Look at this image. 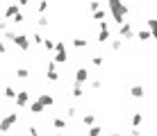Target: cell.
Wrapping results in <instances>:
<instances>
[{"instance_id": "6da1fadb", "label": "cell", "mask_w": 157, "mask_h": 136, "mask_svg": "<svg viewBox=\"0 0 157 136\" xmlns=\"http://www.w3.org/2000/svg\"><path fill=\"white\" fill-rule=\"evenodd\" d=\"M107 7H109V12H112V18H114L118 25L125 20V16H128V5L123 2V0H107Z\"/></svg>"}, {"instance_id": "7a4b0ae2", "label": "cell", "mask_w": 157, "mask_h": 136, "mask_svg": "<svg viewBox=\"0 0 157 136\" xmlns=\"http://www.w3.org/2000/svg\"><path fill=\"white\" fill-rule=\"evenodd\" d=\"M12 43L18 48V50H23V52H28L30 48H32V39H30L28 34H18V32L12 36Z\"/></svg>"}, {"instance_id": "3957f363", "label": "cell", "mask_w": 157, "mask_h": 136, "mask_svg": "<svg viewBox=\"0 0 157 136\" xmlns=\"http://www.w3.org/2000/svg\"><path fill=\"white\" fill-rule=\"evenodd\" d=\"M55 64H66L68 61V50H66V43L64 41H57L55 43V57H52Z\"/></svg>"}, {"instance_id": "277c9868", "label": "cell", "mask_w": 157, "mask_h": 136, "mask_svg": "<svg viewBox=\"0 0 157 136\" xmlns=\"http://www.w3.org/2000/svg\"><path fill=\"white\" fill-rule=\"evenodd\" d=\"M18 123V116H16V111H12V113H7V116L2 118V120H0V132H12V127L14 125Z\"/></svg>"}, {"instance_id": "5b68a950", "label": "cell", "mask_w": 157, "mask_h": 136, "mask_svg": "<svg viewBox=\"0 0 157 136\" xmlns=\"http://www.w3.org/2000/svg\"><path fill=\"white\" fill-rule=\"evenodd\" d=\"M134 36V30H132V23H128V20H123L121 25H118V39H123V41H128V39H132Z\"/></svg>"}, {"instance_id": "8992f818", "label": "cell", "mask_w": 157, "mask_h": 136, "mask_svg": "<svg viewBox=\"0 0 157 136\" xmlns=\"http://www.w3.org/2000/svg\"><path fill=\"white\" fill-rule=\"evenodd\" d=\"M100 25V32H98V43H107L112 39V30H109V25L102 20V23H98Z\"/></svg>"}, {"instance_id": "52a82bcc", "label": "cell", "mask_w": 157, "mask_h": 136, "mask_svg": "<svg viewBox=\"0 0 157 136\" xmlns=\"http://www.w3.org/2000/svg\"><path fill=\"white\" fill-rule=\"evenodd\" d=\"M14 102H16V107H18V109L28 107V102H30V91H18L16 97H14Z\"/></svg>"}, {"instance_id": "ba28073f", "label": "cell", "mask_w": 157, "mask_h": 136, "mask_svg": "<svg viewBox=\"0 0 157 136\" xmlns=\"http://www.w3.org/2000/svg\"><path fill=\"white\" fill-rule=\"evenodd\" d=\"M86 79H89V70L86 68H78L75 70V82H78V84H86Z\"/></svg>"}, {"instance_id": "9c48e42d", "label": "cell", "mask_w": 157, "mask_h": 136, "mask_svg": "<svg viewBox=\"0 0 157 136\" xmlns=\"http://www.w3.org/2000/svg\"><path fill=\"white\" fill-rule=\"evenodd\" d=\"M16 14H21V7H18L16 2H12V5H9L7 9H5V18H7V20H12Z\"/></svg>"}, {"instance_id": "30bf717a", "label": "cell", "mask_w": 157, "mask_h": 136, "mask_svg": "<svg viewBox=\"0 0 157 136\" xmlns=\"http://www.w3.org/2000/svg\"><path fill=\"white\" fill-rule=\"evenodd\" d=\"M130 95H132L134 100H139V97H144V95H146V89H144L141 84H134L132 89H130Z\"/></svg>"}, {"instance_id": "8fae6325", "label": "cell", "mask_w": 157, "mask_h": 136, "mask_svg": "<svg viewBox=\"0 0 157 136\" xmlns=\"http://www.w3.org/2000/svg\"><path fill=\"white\" fill-rule=\"evenodd\" d=\"M36 100H39L43 107H52V105H55V97H52L50 93H41L39 97H36Z\"/></svg>"}, {"instance_id": "7c38bea8", "label": "cell", "mask_w": 157, "mask_h": 136, "mask_svg": "<svg viewBox=\"0 0 157 136\" xmlns=\"http://www.w3.org/2000/svg\"><path fill=\"white\" fill-rule=\"evenodd\" d=\"M30 111L39 116V113H43V111H46V107H43V105H41L39 100H32V102H30Z\"/></svg>"}, {"instance_id": "4fadbf2b", "label": "cell", "mask_w": 157, "mask_h": 136, "mask_svg": "<svg viewBox=\"0 0 157 136\" xmlns=\"http://www.w3.org/2000/svg\"><path fill=\"white\" fill-rule=\"evenodd\" d=\"M146 25H148V30H150V36L157 41V18H148V20H146Z\"/></svg>"}, {"instance_id": "5bb4252c", "label": "cell", "mask_w": 157, "mask_h": 136, "mask_svg": "<svg viewBox=\"0 0 157 136\" xmlns=\"http://www.w3.org/2000/svg\"><path fill=\"white\" fill-rule=\"evenodd\" d=\"M71 95H73V97H82V95H84V84H78V82H75Z\"/></svg>"}, {"instance_id": "9a60e30c", "label": "cell", "mask_w": 157, "mask_h": 136, "mask_svg": "<svg viewBox=\"0 0 157 136\" xmlns=\"http://www.w3.org/2000/svg\"><path fill=\"white\" fill-rule=\"evenodd\" d=\"M48 7H50V2H48V0H39V2H36V12H39V16L46 14Z\"/></svg>"}, {"instance_id": "2e32d148", "label": "cell", "mask_w": 157, "mask_h": 136, "mask_svg": "<svg viewBox=\"0 0 157 136\" xmlns=\"http://www.w3.org/2000/svg\"><path fill=\"white\" fill-rule=\"evenodd\" d=\"M141 123H144V116H141V111H134V113H132V127H139Z\"/></svg>"}, {"instance_id": "e0dca14e", "label": "cell", "mask_w": 157, "mask_h": 136, "mask_svg": "<svg viewBox=\"0 0 157 136\" xmlns=\"http://www.w3.org/2000/svg\"><path fill=\"white\" fill-rule=\"evenodd\" d=\"M86 46H89V41L82 39V36H75L73 39V48H86Z\"/></svg>"}, {"instance_id": "ac0fdd59", "label": "cell", "mask_w": 157, "mask_h": 136, "mask_svg": "<svg viewBox=\"0 0 157 136\" xmlns=\"http://www.w3.org/2000/svg\"><path fill=\"white\" fill-rule=\"evenodd\" d=\"M94 20H96V23H102V20H105V9H96V12H94Z\"/></svg>"}, {"instance_id": "d6986e66", "label": "cell", "mask_w": 157, "mask_h": 136, "mask_svg": "<svg viewBox=\"0 0 157 136\" xmlns=\"http://www.w3.org/2000/svg\"><path fill=\"white\" fill-rule=\"evenodd\" d=\"M137 39H139V41H150V39H153V36H150V30H139Z\"/></svg>"}, {"instance_id": "ffe728a7", "label": "cell", "mask_w": 157, "mask_h": 136, "mask_svg": "<svg viewBox=\"0 0 157 136\" xmlns=\"http://www.w3.org/2000/svg\"><path fill=\"white\" fill-rule=\"evenodd\" d=\"M52 125H55L57 129H66L68 127V123L64 120V118H52Z\"/></svg>"}, {"instance_id": "44dd1931", "label": "cell", "mask_w": 157, "mask_h": 136, "mask_svg": "<svg viewBox=\"0 0 157 136\" xmlns=\"http://www.w3.org/2000/svg\"><path fill=\"white\" fill-rule=\"evenodd\" d=\"M41 46L46 48L48 52H52V50H55V41H52V39H46V36H43V43H41Z\"/></svg>"}, {"instance_id": "7402d4cb", "label": "cell", "mask_w": 157, "mask_h": 136, "mask_svg": "<svg viewBox=\"0 0 157 136\" xmlns=\"http://www.w3.org/2000/svg\"><path fill=\"white\" fill-rule=\"evenodd\" d=\"M16 93H18V91H16L14 86H7V89H5V97H7V100H14Z\"/></svg>"}, {"instance_id": "603a6c76", "label": "cell", "mask_w": 157, "mask_h": 136, "mask_svg": "<svg viewBox=\"0 0 157 136\" xmlns=\"http://www.w3.org/2000/svg\"><path fill=\"white\" fill-rule=\"evenodd\" d=\"M82 123H84V125H89V127H91V125L96 123V116H94V113H84V116H82Z\"/></svg>"}, {"instance_id": "cb8c5ba5", "label": "cell", "mask_w": 157, "mask_h": 136, "mask_svg": "<svg viewBox=\"0 0 157 136\" xmlns=\"http://www.w3.org/2000/svg\"><path fill=\"white\" fill-rule=\"evenodd\" d=\"M89 136H102V127H98V125H91V127H89Z\"/></svg>"}, {"instance_id": "d4e9b609", "label": "cell", "mask_w": 157, "mask_h": 136, "mask_svg": "<svg viewBox=\"0 0 157 136\" xmlns=\"http://www.w3.org/2000/svg\"><path fill=\"white\" fill-rule=\"evenodd\" d=\"M16 77H18V79H28L30 77V70L28 68H18V70H16Z\"/></svg>"}, {"instance_id": "484cf974", "label": "cell", "mask_w": 157, "mask_h": 136, "mask_svg": "<svg viewBox=\"0 0 157 136\" xmlns=\"http://www.w3.org/2000/svg\"><path fill=\"white\" fill-rule=\"evenodd\" d=\"M91 64H94V66H102V64H105V57H102V54H94V57H91Z\"/></svg>"}, {"instance_id": "4316f807", "label": "cell", "mask_w": 157, "mask_h": 136, "mask_svg": "<svg viewBox=\"0 0 157 136\" xmlns=\"http://www.w3.org/2000/svg\"><path fill=\"white\" fill-rule=\"evenodd\" d=\"M64 111H66V116H68V120H73L75 116H78V107H66L64 109Z\"/></svg>"}, {"instance_id": "83f0119b", "label": "cell", "mask_w": 157, "mask_h": 136, "mask_svg": "<svg viewBox=\"0 0 157 136\" xmlns=\"http://www.w3.org/2000/svg\"><path fill=\"white\" fill-rule=\"evenodd\" d=\"M36 25H39V27H50V20H48V18H46V16H43V14H41V16H39V18H36Z\"/></svg>"}, {"instance_id": "f1b7e54d", "label": "cell", "mask_w": 157, "mask_h": 136, "mask_svg": "<svg viewBox=\"0 0 157 136\" xmlns=\"http://www.w3.org/2000/svg\"><path fill=\"white\" fill-rule=\"evenodd\" d=\"M46 77L50 82H59V73H57V70H46Z\"/></svg>"}, {"instance_id": "f546056e", "label": "cell", "mask_w": 157, "mask_h": 136, "mask_svg": "<svg viewBox=\"0 0 157 136\" xmlns=\"http://www.w3.org/2000/svg\"><path fill=\"white\" fill-rule=\"evenodd\" d=\"M109 46H112V50H114V52H118V50L123 48V39H114V41L109 43Z\"/></svg>"}, {"instance_id": "4dcf8cb0", "label": "cell", "mask_w": 157, "mask_h": 136, "mask_svg": "<svg viewBox=\"0 0 157 136\" xmlns=\"http://www.w3.org/2000/svg\"><path fill=\"white\" fill-rule=\"evenodd\" d=\"M32 41H34L36 46H41V43H43V34H41V32H34V34H32Z\"/></svg>"}, {"instance_id": "1f68e13d", "label": "cell", "mask_w": 157, "mask_h": 136, "mask_svg": "<svg viewBox=\"0 0 157 136\" xmlns=\"http://www.w3.org/2000/svg\"><path fill=\"white\" fill-rule=\"evenodd\" d=\"M89 9H91V14H94L96 9H100V2H98V0H91V2H89Z\"/></svg>"}, {"instance_id": "d6a6232c", "label": "cell", "mask_w": 157, "mask_h": 136, "mask_svg": "<svg viewBox=\"0 0 157 136\" xmlns=\"http://www.w3.org/2000/svg\"><path fill=\"white\" fill-rule=\"evenodd\" d=\"M28 136H39V129L32 125V127H28Z\"/></svg>"}, {"instance_id": "836d02e7", "label": "cell", "mask_w": 157, "mask_h": 136, "mask_svg": "<svg viewBox=\"0 0 157 136\" xmlns=\"http://www.w3.org/2000/svg\"><path fill=\"white\" fill-rule=\"evenodd\" d=\"M12 20H14V23H23V20H25V16H23V14H16Z\"/></svg>"}, {"instance_id": "e575fe53", "label": "cell", "mask_w": 157, "mask_h": 136, "mask_svg": "<svg viewBox=\"0 0 157 136\" xmlns=\"http://www.w3.org/2000/svg\"><path fill=\"white\" fill-rule=\"evenodd\" d=\"M46 70H57V64L50 59V61H48V68H46Z\"/></svg>"}, {"instance_id": "d590c367", "label": "cell", "mask_w": 157, "mask_h": 136, "mask_svg": "<svg viewBox=\"0 0 157 136\" xmlns=\"http://www.w3.org/2000/svg\"><path fill=\"white\" fill-rule=\"evenodd\" d=\"M130 136H141V129H139V127H132V132H130Z\"/></svg>"}, {"instance_id": "8d00e7d4", "label": "cell", "mask_w": 157, "mask_h": 136, "mask_svg": "<svg viewBox=\"0 0 157 136\" xmlns=\"http://www.w3.org/2000/svg\"><path fill=\"white\" fill-rule=\"evenodd\" d=\"M16 5H18V7H28L30 0H16Z\"/></svg>"}, {"instance_id": "74e56055", "label": "cell", "mask_w": 157, "mask_h": 136, "mask_svg": "<svg viewBox=\"0 0 157 136\" xmlns=\"http://www.w3.org/2000/svg\"><path fill=\"white\" fill-rule=\"evenodd\" d=\"M7 27H9L7 20H0V32H7Z\"/></svg>"}, {"instance_id": "f35d334b", "label": "cell", "mask_w": 157, "mask_h": 136, "mask_svg": "<svg viewBox=\"0 0 157 136\" xmlns=\"http://www.w3.org/2000/svg\"><path fill=\"white\" fill-rule=\"evenodd\" d=\"M100 86H102L100 79H94V82H91V89H100Z\"/></svg>"}, {"instance_id": "ab89813d", "label": "cell", "mask_w": 157, "mask_h": 136, "mask_svg": "<svg viewBox=\"0 0 157 136\" xmlns=\"http://www.w3.org/2000/svg\"><path fill=\"white\" fill-rule=\"evenodd\" d=\"M5 52H7V46H5V43L0 41V54H5Z\"/></svg>"}, {"instance_id": "60d3db41", "label": "cell", "mask_w": 157, "mask_h": 136, "mask_svg": "<svg viewBox=\"0 0 157 136\" xmlns=\"http://www.w3.org/2000/svg\"><path fill=\"white\" fill-rule=\"evenodd\" d=\"M102 136H121V134H102Z\"/></svg>"}, {"instance_id": "b9f144b4", "label": "cell", "mask_w": 157, "mask_h": 136, "mask_svg": "<svg viewBox=\"0 0 157 136\" xmlns=\"http://www.w3.org/2000/svg\"><path fill=\"white\" fill-rule=\"evenodd\" d=\"M55 136H62V134H55Z\"/></svg>"}]
</instances>
